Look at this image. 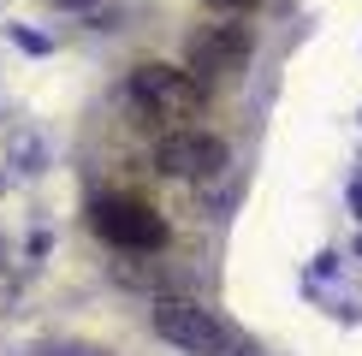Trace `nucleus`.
I'll use <instances>...</instances> for the list:
<instances>
[{
	"instance_id": "obj_5",
	"label": "nucleus",
	"mask_w": 362,
	"mask_h": 356,
	"mask_svg": "<svg viewBox=\"0 0 362 356\" xmlns=\"http://www.w3.org/2000/svg\"><path fill=\"white\" fill-rule=\"evenodd\" d=\"M244 59H250V30L244 24H214V30H202V36L190 42V66L185 71L196 83H220V78H238Z\"/></svg>"
},
{
	"instance_id": "obj_1",
	"label": "nucleus",
	"mask_w": 362,
	"mask_h": 356,
	"mask_svg": "<svg viewBox=\"0 0 362 356\" xmlns=\"http://www.w3.org/2000/svg\"><path fill=\"white\" fill-rule=\"evenodd\" d=\"M131 101L160 119V125H178V119H196L208 107V83H196L185 66H167V59H148V66L131 71Z\"/></svg>"
},
{
	"instance_id": "obj_6",
	"label": "nucleus",
	"mask_w": 362,
	"mask_h": 356,
	"mask_svg": "<svg viewBox=\"0 0 362 356\" xmlns=\"http://www.w3.org/2000/svg\"><path fill=\"white\" fill-rule=\"evenodd\" d=\"M208 6H214V12H250L255 0H208Z\"/></svg>"
},
{
	"instance_id": "obj_4",
	"label": "nucleus",
	"mask_w": 362,
	"mask_h": 356,
	"mask_svg": "<svg viewBox=\"0 0 362 356\" xmlns=\"http://www.w3.org/2000/svg\"><path fill=\"white\" fill-rule=\"evenodd\" d=\"M155 167L167 178H214L232 167V148H226V137H214V131H173L167 143H160Z\"/></svg>"
},
{
	"instance_id": "obj_3",
	"label": "nucleus",
	"mask_w": 362,
	"mask_h": 356,
	"mask_svg": "<svg viewBox=\"0 0 362 356\" xmlns=\"http://www.w3.org/2000/svg\"><path fill=\"white\" fill-rule=\"evenodd\" d=\"M155 333L185 356H226V345H232L226 326L202 303H190V297H160L155 303Z\"/></svg>"
},
{
	"instance_id": "obj_2",
	"label": "nucleus",
	"mask_w": 362,
	"mask_h": 356,
	"mask_svg": "<svg viewBox=\"0 0 362 356\" xmlns=\"http://www.w3.org/2000/svg\"><path fill=\"white\" fill-rule=\"evenodd\" d=\"M89 220H95V232L107 237L113 249H131V256H148V249H167L173 244L167 220H160L143 196H101Z\"/></svg>"
}]
</instances>
